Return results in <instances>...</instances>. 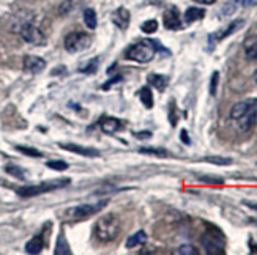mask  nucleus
<instances>
[{
    "instance_id": "1",
    "label": "nucleus",
    "mask_w": 257,
    "mask_h": 255,
    "mask_svg": "<svg viewBox=\"0 0 257 255\" xmlns=\"http://www.w3.org/2000/svg\"><path fill=\"white\" fill-rule=\"evenodd\" d=\"M230 120L238 131L248 132L257 121V99H244L230 109Z\"/></svg>"
},
{
    "instance_id": "2",
    "label": "nucleus",
    "mask_w": 257,
    "mask_h": 255,
    "mask_svg": "<svg viewBox=\"0 0 257 255\" xmlns=\"http://www.w3.org/2000/svg\"><path fill=\"white\" fill-rule=\"evenodd\" d=\"M120 228H121V222H120L118 216L109 213L96 220V224L93 227V235L98 241L110 242L118 236Z\"/></svg>"
},
{
    "instance_id": "3",
    "label": "nucleus",
    "mask_w": 257,
    "mask_h": 255,
    "mask_svg": "<svg viewBox=\"0 0 257 255\" xmlns=\"http://www.w3.org/2000/svg\"><path fill=\"white\" fill-rule=\"evenodd\" d=\"M156 44L158 43H155L152 40H141L126 49L125 59L138 62V63H147L155 57L156 51H158V46H156Z\"/></svg>"
},
{
    "instance_id": "4",
    "label": "nucleus",
    "mask_w": 257,
    "mask_h": 255,
    "mask_svg": "<svg viewBox=\"0 0 257 255\" xmlns=\"http://www.w3.org/2000/svg\"><path fill=\"white\" fill-rule=\"evenodd\" d=\"M202 244L207 250V253L210 255H221L224 253V246H226V239L222 231L218 230L213 225H207V231L200 238Z\"/></svg>"
},
{
    "instance_id": "5",
    "label": "nucleus",
    "mask_w": 257,
    "mask_h": 255,
    "mask_svg": "<svg viewBox=\"0 0 257 255\" xmlns=\"http://www.w3.org/2000/svg\"><path fill=\"white\" fill-rule=\"evenodd\" d=\"M70 183L68 178H62V180H55V181H48V183H40V184H33V186H24L19 187L16 191L21 197H35L43 192H49L57 189V187H63Z\"/></svg>"
},
{
    "instance_id": "6",
    "label": "nucleus",
    "mask_w": 257,
    "mask_h": 255,
    "mask_svg": "<svg viewBox=\"0 0 257 255\" xmlns=\"http://www.w3.org/2000/svg\"><path fill=\"white\" fill-rule=\"evenodd\" d=\"M90 44H92V38L84 32H71L65 38V49L71 54L82 52L88 49Z\"/></svg>"
},
{
    "instance_id": "7",
    "label": "nucleus",
    "mask_w": 257,
    "mask_h": 255,
    "mask_svg": "<svg viewBox=\"0 0 257 255\" xmlns=\"http://www.w3.org/2000/svg\"><path fill=\"white\" fill-rule=\"evenodd\" d=\"M107 200H103V202H98V203H92V205H79L76 208H71L68 211V216L73 219V220H82V219H88L90 216L96 214L99 209L103 206H106Z\"/></svg>"
},
{
    "instance_id": "8",
    "label": "nucleus",
    "mask_w": 257,
    "mask_h": 255,
    "mask_svg": "<svg viewBox=\"0 0 257 255\" xmlns=\"http://www.w3.org/2000/svg\"><path fill=\"white\" fill-rule=\"evenodd\" d=\"M21 37L26 43L33 44V46H43L46 43V37L44 33L33 24H24L21 27Z\"/></svg>"
},
{
    "instance_id": "9",
    "label": "nucleus",
    "mask_w": 257,
    "mask_h": 255,
    "mask_svg": "<svg viewBox=\"0 0 257 255\" xmlns=\"http://www.w3.org/2000/svg\"><path fill=\"white\" fill-rule=\"evenodd\" d=\"M163 22L164 27L169 30H178L182 29V18H180V11H178L177 7H169L164 11L163 16Z\"/></svg>"
},
{
    "instance_id": "10",
    "label": "nucleus",
    "mask_w": 257,
    "mask_h": 255,
    "mask_svg": "<svg viewBox=\"0 0 257 255\" xmlns=\"http://www.w3.org/2000/svg\"><path fill=\"white\" fill-rule=\"evenodd\" d=\"M243 24H244V21H243V19H237V21L230 22V24H229L224 30H221V32L215 33V35H211V37H210V41H211V43H213V41L216 43V41H221V40H224V38L230 37L233 32H237L238 29H241Z\"/></svg>"
},
{
    "instance_id": "11",
    "label": "nucleus",
    "mask_w": 257,
    "mask_h": 255,
    "mask_svg": "<svg viewBox=\"0 0 257 255\" xmlns=\"http://www.w3.org/2000/svg\"><path fill=\"white\" fill-rule=\"evenodd\" d=\"M44 68H46V62H44L43 59L40 57H33V55H27V57L24 59V70L27 73H41Z\"/></svg>"
},
{
    "instance_id": "12",
    "label": "nucleus",
    "mask_w": 257,
    "mask_h": 255,
    "mask_svg": "<svg viewBox=\"0 0 257 255\" xmlns=\"http://www.w3.org/2000/svg\"><path fill=\"white\" fill-rule=\"evenodd\" d=\"M130 19H131L130 11H128L126 8H123V7L117 8V10L114 11V15H112L114 24H115L118 29H121V30L128 29V26H130Z\"/></svg>"
},
{
    "instance_id": "13",
    "label": "nucleus",
    "mask_w": 257,
    "mask_h": 255,
    "mask_svg": "<svg viewBox=\"0 0 257 255\" xmlns=\"http://www.w3.org/2000/svg\"><path fill=\"white\" fill-rule=\"evenodd\" d=\"M65 150L77 153V154H82V156H88V158H96L99 156V151L93 150V148H88V147H81V145H74V143H63L62 145Z\"/></svg>"
},
{
    "instance_id": "14",
    "label": "nucleus",
    "mask_w": 257,
    "mask_h": 255,
    "mask_svg": "<svg viewBox=\"0 0 257 255\" xmlns=\"http://www.w3.org/2000/svg\"><path fill=\"white\" fill-rule=\"evenodd\" d=\"M121 128H123L121 121L114 117H106L101 120V129H103V132H106V134H114V132L120 131Z\"/></svg>"
},
{
    "instance_id": "15",
    "label": "nucleus",
    "mask_w": 257,
    "mask_h": 255,
    "mask_svg": "<svg viewBox=\"0 0 257 255\" xmlns=\"http://www.w3.org/2000/svg\"><path fill=\"white\" fill-rule=\"evenodd\" d=\"M44 247V239L41 235L33 236L27 244H26V252L27 253H40Z\"/></svg>"
},
{
    "instance_id": "16",
    "label": "nucleus",
    "mask_w": 257,
    "mask_h": 255,
    "mask_svg": "<svg viewBox=\"0 0 257 255\" xmlns=\"http://www.w3.org/2000/svg\"><path fill=\"white\" fill-rule=\"evenodd\" d=\"M145 242H147V233L145 231H138V233L131 235L128 239H126V247L128 249H133V247H138V246H144Z\"/></svg>"
},
{
    "instance_id": "17",
    "label": "nucleus",
    "mask_w": 257,
    "mask_h": 255,
    "mask_svg": "<svg viewBox=\"0 0 257 255\" xmlns=\"http://www.w3.org/2000/svg\"><path fill=\"white\" fill-rule=\"evenodd\" d=\"M204 16H205V10L191 7V8H188V10L185 11V22H188V24H191V22L200 21Z\"/></svg>"
},
{
    "instance_id": "18",
    "label": "nucleus",
    "mask_w": 257,
    "mask_h": 255,
    "mask_svg": "<svg viewBox=\"0 0 257 255\" xmlns=\"http://www.w3.org/2000/svg\"><path fill=\"white\" fill-rule=\"evenodd\" d=\"M149 84H152L156 90L163 92V90H166L167 84H169V79H167V77L163 76V74H150L149 76Z\"/></svg>"
},
{
    "instance_id": "19",
    "label": "nucleus",
    "mask_w": 257,
    "mask_h": 255,
    "mask_svg": "<svg viewBox=\"0 0 257 255\" xmlns=\"http://www.w3.org/2000/svg\"><path fill=\"white\" fill-rule=\"evenodd\" d=\"M84 22H85V26L90 29V30L96 29V26H98V18H96V13H95L93 8H87L84 11Z\"/></svg>"
},
{
    "instance_id": "20",
    "label": "nucleus",
    "mask_w": 257,
    "mask_h": 255,
    "mask_svg": "<svg viewBox=\"0 0 257 255\" xmlns=\"http://www.w3.org/2000/svg\"><path fill=\"white\" fill-rule=\"evenodd\" d=\"M139 98H141L142 104L147 109L153 107V95H152L150 87H142L141 90H139Z\"/></svg>"
},
{
    "instance_id": "21",
    "label": "nucleus",
    "mask_w": 257,
    "mask_h": 255,
    "mask_svg": "<svg viewBox=\"0 0 257 255\" xmlns=\"http://www.w3.org/2000/svg\"><path fill=\"white\" fill-rule=\"evenodd\" d=\"M55 253H57V255H70L71 253L68 242H66V239H65V236L62 233H60V236L57 239V249H55Z\"/></svg>"
},
{
    "instance_id": "22",
    "label": "nucleus",
    "mask_w": 257,
    "mask_h": 255,
    "mask_svg": "<svg viewBox=\"0 0 257 255\" xmlns=\"http://www.w3.org/2000/svg\"><path fill=\"white\" fill-rule=\"evenodd\" d=\"M244 52H246V57L251 60H257V37L252 38L249 43H246V48H244Z\"/></svg>"
},
{
    "instance_id": "23",
    "label": "nucleus",
    "mask_w": 257,
    "mask_h": 255,
    "mask_svg": "<svg viewBox=\"0 0 257 255\" xmlns=\"http://www.w3.org/2000/svg\"><path fill=\"white\" fill-rule=\"evenodd\" d=\"M141 153L144 154H153V156H169V151L160 148V147H147V148H141Z\"/></svg>"
},
{
    "instance_id": "24",
    "label": "nucleus",
    "mask_w": 257,
    "mask_h": 255,
    "mask_svg": "<svg viewBox=\"0 0 257 255\" xmlns=\"http://www.w3.org/2000/svg\"><path fill=\"white\" fill-rule=\"evenodd\" d=\"M141 30H142L144 33H155L156 30H158V22H156L155 19L145 21L144 24L141 26Z\"/></svg>"
},
{
    "instance_id": "25",
    "label": "nucleus",
    "mask_w": 257,
    "mask_h": 255,
    "mask_svg": "<svg viewBox=\"0 0 257 255\" xmlns=\"http://www.w3.org/2000/svg\"><path fill=\"white\" fill-rule=\"evenodd\" d=\"M175 253H180V255H197L199 253V250L194 247V246H191V244H185V246H180L177 250H175Z\"/></svg>"
},
{
    "instance_id": "26",
    "label": "nucleus",
    "mask_w": 257,
    "mask_h": 255,
    "mask_svg": "<svg viewBox=\"0 0 257 255\" xmlns=\"http://www.w3.org/2000/svg\"><path fill=\"white\" fill-rule=\"evenodd\" d=\"M199 180L200 181H204V183H208V184H222L224 183V180L219 178V176H199Z\"/></svg>"
},
{
    "instance_id": "27",
    "label": "nucleus",
    "mask_w": 257,
    "mask_h": 255,
    "mask_svg": "<svg viewBox=\"0 0 257 255\" xmlns=\"http://www.w3.org/2000/svg\"><path fill=\"white\" fill-rule=\"evenodd\" d=\"M48 167H51L54 170H66V169H68V164L63 162V161H49Z\"/></svg>"
},
{
    "instance_id": "28",
    "label": "nucleus",
    "mask_w": 257,
    "mask_h": 255,
    "mask_svg": "<svg viewBox=\"0 0 257 255\" xmlns=\"http://www.w3.org/2000/svg\"><path fill=\"white\" fill-rule=\"evenodd\" d=\"M218 79H219V73L215 71L211 76V82H210V95L215 96L216 95V87H218Z\"/></svg>"
},
{
    "instance_id": "29",
    "label": "nucleus",
    "mask_w": 257,
    "mask_h": 255,
    "mask_svg": "<svg viewBox=\"0 0 257 255\" xmlns=\"http://www.w3.org/2000/svg\"><path fill=\"white\" fill-rule=\"evenodd\" d=\"M207 162H213V164H219V165H229L232 164V161L229 158H215V156H211V158H205Z\"/></svg>"
},
{
    "instance_id": "30",
    "label": "nucleus",
    "mask_w": 257,
    "mask_h": 255,
    "mask_svg": "<svg viewBox=\"0 0 257 255\" xmlns=\"http://www.w3.org/2000/svg\"><path fill=\"white\" fill-rule=\"evenodd\" d=\"M7 172L11 173V175H15V176H18V178H26V175L22 173L24 170L19 169V167H16V165H8V167H7Z\"/></svg>"
},
{
    "instance_id": "31",
    "label": "nucleus",
    "mask_w": 257,
    "mask_h": 255,
    "mask_svg": "<svg viewBox=\"0 0 257 255\" xmlns=\"http://www.w3.org/2000/svg\"><path fill=\"white\" fill-rule=\"evenodd\" d=\"M18 150H19L21 153H26V154H29V156H37V158H40V156H41V153H40L38 150H35V148H27V147H18Z\"/></svg>"
},
{
    "instance_id": "32",
    "label": "nucleus",
    "mask_w": 257,
    "mask_h": 255,
    "mask_svg": "<svg viewBox=\"0 0 257 255\" xmlns=\"http://www.w3.org/2000/svg\"><path fill=\"white\" fill-rule=\"evenodd\" d=\"M235 4H238L240 7H255L257 0H235Z\"/></svg>"
},
{
    "instance_id": "33",
    "label": "nucleus",
    "mask_w": 257,
    "mask_h": 255,
    "mask_svg": "<svg viewBox=\"0 0 257 255\" xmlns=\"http://www.w3.org/2000/svg\"><path fill=\"white\" fill-rule=\"evenodd\" d=\"M98 68V62L96 60H93L90 65H88V66H85V68H82V73H93L95 70Z\"/></svg>"
},
{
    "instance_id": "34",
    "label": "nucleus",
    "mask_w": 257,
    "mask_h": 255,
    "mask_svg": "<svg viewBox=\"0 0 257 255\" xmlns=\"http://www.w3.org/2000/svg\"><path fill=\"white\" fill-rule=\"evenodd\" d=\"M171 125L175 126L177 125V117H175V104L171 103Z\"/></svg>"
},
{
    "instance_id": "35",
    "label": "nucleus",
    "mask_w": 257,
    "mask_h": 255,
    "mask_svg": "<svg viewBox=\"0 0 257 255\" xmlns=\"http://www.w3.org/2000/svg\"><path fill=\"white\" fill-rule=\"evenodd\" d=\"M139 139H149L150 136H152V132H149V131H144V132H138L136 134Z\"/></svg>"
},
{
    "instance_id": "36",
    "label": "nucleus",
    "mask_w": 257,
    "mask_h": 255,
    "mask_svg": "<svg viewBox=\"0 0 257 255\" xmlns=\"http://www.w3.org/2000/svg\"><path fill=\"white\" fill-rule=\"evenodd\" d=\"M196 4H202V5H213L216 0H194Z\"/></svg>"
},
{
    "instance_id": "37",
    "label": "nucleus",
    "mask_w": 257,
    "mask_h": 255,
    "mask_svg": "<svg viewBox=\"0 0 257 255\" xmlns=\"http://www.w3.org/2000/svg\"><path fill=\"white\" fill-rule=\"evenodd\" d=\"M182 140H183L185 143H189V139H188V132H186L185 129L182 131Z\"/></svg>"
},
{
    "instance_id": "38",
    "label": "nucleus",
    "mask_w": 257,
    "mask_h": 255,
    "mask_svg": "<svg viewBox=\"0 0 257 255\" xmlns=\"http://www.w3.org/2000/svg\"><path fill=\"white\" fill-rule=\"evenodd\" d=\"M246 206H249V208H252V209H257V203H254V202H248V200H244L243 202Z\"/></svg>"
},
{
    "instance_id": "39",
    "label": "nucleus",
    "mask_w": 257,
    "mask_h": 255,
    "mask_svg": "<svg viewBox=\"0 0 257 255\" xmlns=\"http://www.w3.org/2000/svg\"><path fill=\"white\" fill-rule=\"evenodd\" d=\"M257 246L254 244V242H251V252H254V253H257V249H255Z\"/></svg>"
},
{
    "instance_id": "40",
    "label": "nucleus",
    "mask_w": 257,
    "mask_h": 255,
    "mask_svg": "<svg viewBox=\"0 0 257 255\" xmlns=\"http://www.w3.org/2000/svg\"><path fill=\"white\" fill-rule=\"evenodd\" d=\"M254 81H255V84H257V71H255V74H254Z\"/></svg>"
},
{
    "instance_id": "41",
    "label": "nucleus",
    "mask_w": 257,
    "mask_h": 255,
    "mask_svg": "<svg viewBox=\"0 0 257 255\" xmlns=\"http://www.w3.org/2000/svg\"><path fill=\"white\" fill-rule=\"evenodd\" d=\"M251 222H254V224L257 225V219H251Z\"/></svg>"
}]
</instances>
